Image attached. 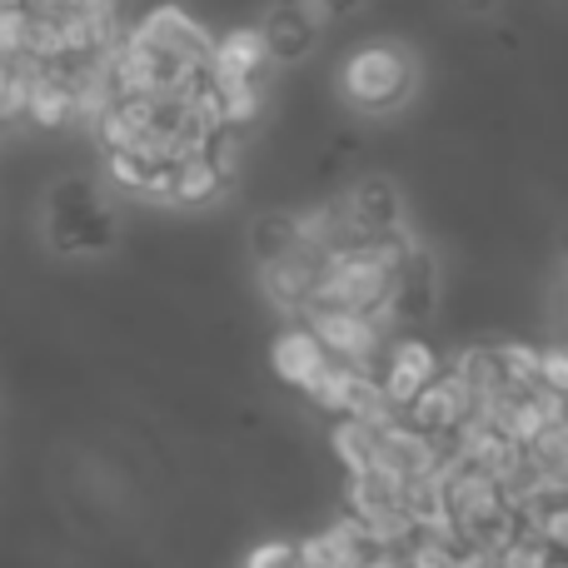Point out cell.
<instances>
[{"label": "cell", "mask_w": 568, "mask_h": 568, "mask_svg": "<svg viewBox=\"0 0 568 568\" xmlns=\"http://www.w3.org/2000/svg\"><path fill=\"white\" fill-rule=\"evenodd\" d=\"M419 85V65L399 40H364L339 65V95L359 115H389Z\"/></svg>", "instance_id": "obj_1"}, {"label": "cell", "mask_w": 568, "mask_h": 568, "mask_svg": "<svg viewBox=\"0 0 568 568\" xmlns=\"http://www.w3.org/2000/svg\"><path fill=\"white\" fill-rule=\"evenodd\" d=\"M115 235H120V225H115V215H110V205L100 200L90 175H65L50 185L45 240L55 255H65V260L105 255V250L115 245Z\"/></svg>", "instance_id": "obj_2"}, {"label": "cell", "mask_w": 568, "mask_h": 568, "mask_svg": "<svg viewBox=\"0 0 568 568\" xmlns=\"http://www.w3.org/2000/svg\"><path fill=\"white\" fill-rule=\"evenodd\" d=\"M130 36H135L140 45H150L155 55H165L170 65H185V70H205L210 65V45H215L210 26L190 16L180 0H165V6L145 10V16L130 26Z\"/></svg>", "instance_id": "obj_3"}, {"label": "cell", "mask_w": 568, "mask_h": 568, "mask_svg": "<svg viewBox=\"0 0 568 568\" xmlns=\"http://www.w3.org/2000/svg\"><path fill=\"white\" fill-rule=\"evenodd\" d=\"M439 310V265L424 245H414L409 255L394 265L389 300H384V324L394 329H419L424 320H434Z\"/></svg>", "instance_id": "obj_4"}, {"label": "cell", "mask_w": 568, "mask_h": 568, "mask_svg": "<svg viewBox=\"0 0 568 568\" xmlns=\"http://www.w3.org/2000/svg\"><path fill=\"white\" fill-rule=\"evenodd\" d=\"M444 364H439V354H434V344H424L419 334H394L379 349V359H374V379H379L384 399H389L394 409H404L414 394L429 389V379Z\"/></svg>", "instance_id": "obj_5"}, {"label": "cell", "mask_w": 568, "mask_h": 568, "mask_svg": "<svg viewBox=\"0 0 568 568\" xmlns=\"http://www.w3.org/2000/svg\"><path fill=\"white\" fill-rule=\"evenodd\" d=\"M324 260L329 255H320V250L304 245V240L294 250H284V255L265 260V265H260V290H265V300L275 304L280 314H304L314 290H320Z\"/></svg>", "instance_id": "obj_6"}, {"label": "cell", "mask_w": 568, "mask_h": 568, "mask_svg": "<svg viewBox=\"0 0 568 568\" xmlns=\"http://www.w3.org/2000/svg\"><path fill=\"white\" fill-rule=\"evenodd\" d=\"M339 210L359 240H374V235H384V230L404 225V195L389 175H359L339 195Z\"/></svg>", "instance_id": "obj_7"}, {"label": "cell", "mask_w": 568, "mask_h": 568, "mask_svg": "<svg viewBox=\"0 0 568 568\" xmlns=\"http://www.w3.org/2000/svg\"><path fill=\"white\" fill-rule=\"evenodd\" d=\"M36 130H65L75 120V70L70 65H40L26 85V115Z\"/></svg>", "instance_id": "obj_8"}, {"label": "cell", "mask_w": 568, "mask_h": 568, "mask_svg": "<svg viewBox=\"0 0 568 568\" xmlns=\"http://www.w3.org/2000/svg\"><path fill=\"white\" fill-rule=\"evenodd\" d=\"M270 65L265 55V40H260L255 26H230L225 36H215L210 45V80L215 85H230V80H260Z\"/></svg>", "instance_id": "obj_9"}, {"label": "cell", "mask_w": 568, "mask_h": 568, "mask_svg": "<svg viewBox=\"0 0 568 568\" xmlns=\"http://www.w3.org/2000/svg\"><path fill=\"white\" fill-rule=\"evenodd\" d=\"M270 359H275V374L284 384H294V389L310 394L314 384H320V374L329 369V354L320 349V339H314L304 324H290V329L275 334V349H270Z\"/></svg>", "instance_id": "obj_10"}, {"label": "cell", "mask_w": 568, "mask_h": 568, "mask_svg": "<svg viewBox=\"0 0 568 568\" xmlns=\"http://www.w3.org/2000/svg\"><path fill=\"white\" fill-rule=\"evenodd\" d=\"M255 30H260V40H265L270 65H300V60L314 50V40H320V30H314L294 6H284V0L270 6V16L260 20Z\"/></svg>", "instance_id": "obj_11"}, {"label": "cell", "mask_w": 568, "mask_h": 568, "mask_svg": "<svg viewBox=\"0 0 568 568\" xmlns=\"http://www.w3.org/2000/svg\"><path fill=\"white\" fill-rule=\"evenodd\" d=\"M225 190H230V185L215 175V165H210L205 155L175 160V175H170V205H180V210H205V205H215Z\"/></svg>", "instance_id": "obj_12"}, {"label": "cell", "mask_w": 568, "mask_h": 568, "mask_svg": "<svg viewBox=\"0 0 568 568\" xmlns=\"http://www.w3.org/2000/svg\"><path fill=\"white\" fill-rule=\"evenodd\" d=\"M215 85V80H210ZM215 105H220V125L245 135V130L260 125L265 115V95H260V80H230V85H215Z\"/></svg>", "instance_id": "obj_13"}, {"label": "cell", "mask_w": 568, "mask_h": 568, "mask_svg": "<svg viewBox=\"0 0 568 568\" xmlns=\"http://www.w3.org/2000/svg\"><path fill=\"white\" fill-rule=\"evenodd\" d=\"M294 245H300V230H294L290 210H265V215L250 220V255H255V265H265V260H275Z\"/></svg>", "instance_id": "obj_14"}, {"label": "cell", "mask_w": 568, "mask_h": 568, "mask_svg": "<svg viewBox=\"0 0 568 568\" xmlns=\"http://www.w3.org/2000/svg\"><path fill=\"white\" fill-rule=\"evenodd\" d=\"M105 170L120 190H130V195H150V180H155L160 165H150L145 155H135V150H105Z\"/></svg>", "instance_id": "obj_15"}, {"label": "cell", "mask_w": 568, "mask_h": 568, "mask_svg": "<svg viewBox=\"0 0 568 568\" xmlns=\"http://www.w3.org/2000/svg\"><path fill=\"white\" fill-rule=\"evenodd\" d=\"M26 36H30V16L10 0L0 6V65H26Z\"/></svg>", "instance_id": "obj_16"}, {"label": "cell", "mask_w": 568, "mask_h": 568, "mask_svg": "<svg viewBox=\"0 0 568 568\" xmlns=\"http://www.w3.org/2000/svg\"><path fill=\"white\" fill-rule=\"evenodd\" d=\"M250 568H304V554L300 544H270V549H260Z\"/></svg>", "instance_id": "obj_17"}, {"label": "cell", "mask_w": 568, "mask_h": 568, "mask_svg": "<svg viewBox=\"0 0 568 568\" xmlns=\"http://www.w3.org/2000/svg\"><path fill=\"white\" fill-rule=\"evenodd\" d=\"M324 6H329V16H334V20H349L354 10H364V0H324Z\"/></svg>", "instance_id": "obj_18"}, {"label": "cell", "mask_w": 568, "mask_h": 568, "mask_svg": "<svg viewBox=\"0 0 568 568\" xmlns=\"http://www.w3.org/2000/svg\"><path fill=\"white\" fill-rule=\"evenodd\" d=\"M454 6H459V10H469V16H489V10L499 6V0H454Z\"/></svg>", "instance_id": "obj_19"}, {"label": "cell", "mask_w": 568, "mask_h": 568, "mask_svg": "<svg viewBox=\"0 0 568 568\" xmlns=\"http://www.w3.org/2000/svg\"><path fill=\"white\" fill-rule=\"evenodd\" d=\"M0 6H10V0H0Z\"/></svg>", "instance_id": "obj_20"}]
</instances>
